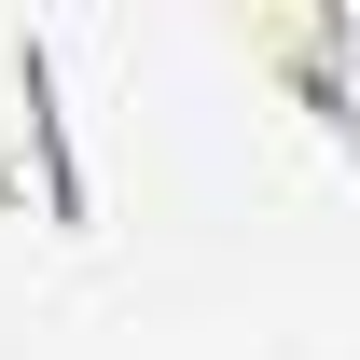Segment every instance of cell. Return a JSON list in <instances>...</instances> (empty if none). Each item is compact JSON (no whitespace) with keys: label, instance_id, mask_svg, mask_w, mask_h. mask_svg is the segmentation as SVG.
Here are the masks:
<instances>
[{"label":"cell","instance_id":"cell-1","mask_svg":"<svg viewBox=\"0 0 360 360\" xmlns=\"http://www.w3.org/2000/svg\"><path fill=\"white\" fill-rule=\"evenodd\" d=\"M28 180H42L56 236H97L84 153H70V111H56V28H0V208H28Z\"/></svg>","mask_w":360,"mask_h":360}]
</instances>
